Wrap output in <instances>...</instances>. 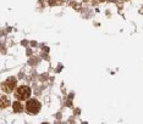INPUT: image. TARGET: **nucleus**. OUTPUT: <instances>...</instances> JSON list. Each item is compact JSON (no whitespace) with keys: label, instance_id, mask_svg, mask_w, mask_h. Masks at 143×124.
<instances>
[{"label":"nucleus","instance_id":"obj_1","mask_svg":"<svg viewBox=\"0 0 143 124\" xmlns=\"http://www.w3.org/2000/svg\"><path fill=\"white\" fill-rule=\"evenodd\" d=\"M31 88L27 87V85H21L16 90H15V97L19 100V101H22V100H28V97L31 96Z\"/></svg>","mask_w":143,"mask_h":124},{"label":"nucleus","instance_id":"obj_2","mask_svg":"<svg viewBox=\"0 0 143 124\" xmlns=\"http://www.w3.org/2000/svg\"><path fill=\"white\" fill-rule=\"evenodd\" d=\"M41 108H42L41 102L38 101V100H36V99H29L26 102V110L31 115H37L38 112L41 111Z\"/></svg>","mask_w":143,"mask_h":124},{"label":"nucleus","instance_id":"obj_3","mask_svg":"<svg viewBox=\"0 0 143 124\" xmlns=\"http://www.w3.org/2000/svg\"><path fill=\"white\" fill-rule=\"evenodd\" d=\"M16 88V79L15 78H7L6 79V82L4 83V85H3V89H4L6 92H11L14 91V89Z\"/></svg>","mask_w":143,"mask_h":124},{"label":"nucleus","instance_id":"obj_4","mask_svg":"<svg viewBox=\"0 0 143 124\" xmlns=\"http://www.w3.org/2000/svg\"><path fill=\"white\" fill-rule=\"evenodd\" d=\"M12 107H14L15 112H21V111H22V105H21V102L20 101H15L14 105H12Z\"/></svg>","mask_w":143,"mask_h":124},{"label":"nucleus","instance_id":"obj_5","mask_svg":"<svg viewBox=\"0 0 143 124\" xmlns=\"http://www.w3.org/2000/svg\"><path fill=\"white\" fill-rule=\"evenodd\" d=\"M7 103H9V101L6 100V97H5V96H3V97H1V108H5Z\"/></svg>","mask_w":143,"mask_h":124},{"label":"nucleus","instance_id":"obj_6","mask_svg":"<svg viewBox=\"0 0 143 124\" xmlns=\"http://www.w3.org/2000/svg\"><path fill=\"white\" fill-rule=\"evenodd\" d=\"M42 124H48V123H42Z\"/></svg>","mask_w":143,"mask_h":124}]
</instances>
